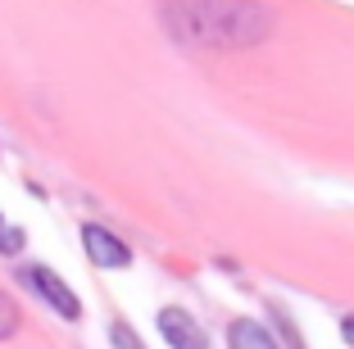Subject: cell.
<instances>
[{"label":"cell","instance_id":"6da1fadb","mask_svg":"<svg viewBox=\"0 0 354 349\" xmlns=\"http://www.w3.org/2000/svg\"><path fill=\"white\" fill-rule=\"evenodd\" d=\"M164 23L177 41L218 46V50L259 46L277 28V19L259 5H250V0H168Z\"/></svg>","mask_w":354,"mask_h":349},{"label":"cell","instance_id":"7a4b0ae2","mask_svg":"<svg viewBox=\"0 0 354 349\" xmlns=\"http://www.w3.org/2000/svg\"><path fill=\"white\" fill-rule=\"evenodd\" d=\"M23 286L37 290V295H41L46 304L59 313V318H68V322L82 318V304H77V295L64 286V277H55L50 267H23Z\"/></svg>","mask_w":354,"mask_h":349},{"label":"cell","instance_id":"3957f363","mask_svg":"<svg viewBox=\"0 0 354 349\" xmlns=\"http://www.w3.org/2000/svg\"><path fill=\"white\" fill-rule=\"evenodd\" d=\"M159 336L168 340L173 349H209V340H205V331H200V322L191 318L187 308H159Z\"/></svg>","mask_w":354,"mask_h":349},{"label":"cell","instance_id":"277c9868","mask_svg":"<svg viewBox=\"0 0 354 349\" xmlns=\"http://www.w3.org/2000/svg\"><path fill=\"white\" fill-rule=\"evenodd\" d=\"M82 245H86V254H91L95 267H127L132 263V249H127L118 236H109L104 227H95V223L82 227Z\"/></svg>","mask_w":354,"mask_h":349},{"label":"cell","instance_id":"5b68a950","mask_svg":"<svg viewBox=\"0 0 354 349\" xmlns=\"http://www.w3.org/2000/svg\"><path fill=\"white\" fill-rule=\"evenodd\" d=\"M227 349H277L268 327H259L254 318H236L227 327Z\"/></svg>","mask_w":354,"mask_h":349},{"label":"cell","instance_id":"8992f818","mask_svg":"<svg viewBox=\"0 0 354 349\" xmlns=\"http://www.w3.org/2000/svg\"><path fill=\"white\" fill-rule=\"evenodd\" d=\"M23 245H28L23 227H14V223H5V218H0V254H23Z\"/></svg>","mask_w":354,"mask_h":349},{"label":"cell","instance_id":"52a82bcc","mask_svg":"<svg viewBox=\"0 0 354 349\" xmlns=\"http://www.w3.org/2000/svg\"><path fill=\"white\" fill-rule=\"evenodd\" d=\"M14 331H19V308L10 295H0V340H10Z\"/></svg>","mask_w":354,"mask_h":349},{"label":"cell","instance_id":"ba28073f","mask_svg":"<svg viewBox=\"0 0 354 349\" xmlns=\"http://www.w3.org/2000/svg\"><path fill=\"white\" fill-rule=\"evenodd\" d=\"M109 340H114V349H146L136 340V331H127V322H114V327H109Z\"/></svg>","mask_w":354,"mask_h":349},{"label":"cell","instance_id":"9c48e42d","mask_svg":"<svg viewBox=\"0 0 354 349\" xmlns=\"http://www.w3.org/2000/svg\"><path fill=\"white\" fill-rule=\"evenodd\" d=\"M341 340H345V345H354V313H350V318H341Z\"/></svg>","mask_w":354,"mask_h":349}]
</instances>
